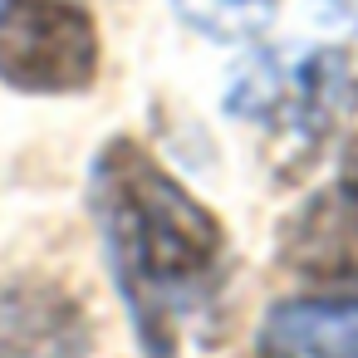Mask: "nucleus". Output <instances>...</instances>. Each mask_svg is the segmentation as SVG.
I'll return each instance as SVG.
<instances>
[{
  "instance_id": "obj_1",
  "label": "nucleus",
  "mask_w": 358,
  "mask_h": 358,
  "mask_svg": "<svg viewBox=\"0 0 358 358\" xmlns=\"http://www.w3.org/2000/svg\"><path fill=\"white\" fill-rule=\"evenodd\" d=\"M89 206L148 358H177V324L221 265L216 216L128 138L94 157Z\"/></svg>"
},
{
  "instance_id": "obj_2",
  "label": "nucleus",
  "mask_w": 358,
  "mask_h": 358,
  "mask_svg": "<svg viewBox=\"0 0 358 358\" xmlns=\"http://www.w3.org/2000/svg\"><path fill=\"white\" fill-rule=\"evenodd\" d=\"M99 35L79 0H0V84L79 94L94 84Z\"/></svg>"
},
{
  "instance_id": "obj_3",
  "label": "nucleus",
  "mask_w": 358,
  "mask_h": 358,
  "mask_svg": "<svg viewBox=\"0 0 358 358\" xmlns=\"http://www.w3.org/2000/svg\"><path fill=\"white\" fill-rule=\"evenodd\" d=\"M89 319L50 280L0 285V358H84Z\"/></svg>"
},
{
  "instance_id": "obj_4",
  "label": "nucleus",
  "mask_w": 358,
  "mask_h": 358,
  "mask_svg": "<svg viewBox=\"0 0 358 358\" xmlns=\"http://www.w3.org/2000/svg\"><path fill=\"white\" fill-rule=\"evenodd\" d=\"M265 358H358V299H285L260 329Z\"/></svg>"
},
{
  "instance_id": "obj_5",
  "label": "nucleus",
  "mask_w": 358,
  "mask_h": 358,
  "mask_svg": "<svg viewBox=\"0 0 358 358\" xmlns=\"http://www.w3.org/2000/svg\"><path fill=\"white\" fill-rule=\"evenodd\" d=\"M294 255L314 275H353L358 280V143L338 167V187L319 201V221L299 226Z\"/></svg>"
},
{
  "instance_id": "obj_6",
  "label": "nucleus",
  "mask_w": 358,
  "mask_h": 358,
  "mask_svg": "<svg viewBox=\"0 0 358 358\" xmlns=\"http://www.w3.org/2000/svg\"><path fill=\"white\" fill-rule=\"evenodd\" d=\"M329 6H334V10H343V15H353V20H358V0H329Z\"/></svg>"
}]
</instances>
